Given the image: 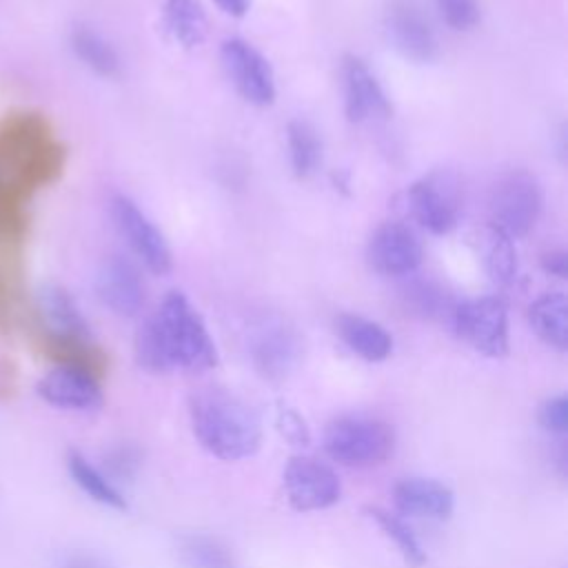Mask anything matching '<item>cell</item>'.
<instances>
[{"label": "cell", "mask_w": 568, "mask_h": 568, "mask_svg": "<svg viewBox=\"0 0 568 568\" xmlns=\"http://www.w3.org/2000/svg\"><path fill=\"white\" fill-rule=\"evenodd\" d=\"M393 504L408 517L446 519L455 508V493L430 477H406L393 486Z\"/></svg>", "instance_id": "obj_17"}, {"label": "cell", "mask_w": 568, "mask_h": 568, "mask_svg": "<svg viewBox=\"0 0 568 568\" xmlns=\"http://www.w3.org/2000/svg\"><path fill=\"white\" fill-rule=\"evenodd\" d=\"M453 333L473 351L486 357H504L508 353V308L499 297H477L453 306Z\"/></svg>", "instance_id": "obj_7"}, {"label": "cell", "mask_w": 568, "mask_h": 568, "mask_svg": "<svg viewBox=\"0 0 568 568\" xmlns=\"http://www.w3.org/2000/svg\"><path fill=\"white\" fill-rule=\"evenodd\" d=\"M100 302L120 317H133L144 304V284L133 262L122 255L106 257L95 273Z\"/></svg>", "instance_id": "obj_15"}, {"label": "cell", "mask_w": 568, "mask_h": 568, "mask_svg": "<svg viewBox=\"0 0 568 568\" xmlns=\"http://www.w3.org/2000/svg\"><path fill=\"white\" fill-rule=\"evenodd\" d=\"M275 426L282 433V437L293 446H306L308 439H311V433H308V426H306L304 417L291 406H284V404L277 406Z\"/></svg>", "instance_id": "obj_33"}, {"label": "cell", "mask_w": 568, "mask_h": 568, "mask_svg": "<svg viewBox=\"0 0 568 568\" xmlns=\"http://www.w3.org/2000/svg\"><path fill=\"white\" fill-rule=\"evenodd\" d=\"M111 217L129 248L151 273L164 275L171 271L173 257L162 231L131 197L115 195L111 200Z\"/></svg>", "instance_id": "obj_8"}, {"label": "cell", "mask_w": 568, "mask_h": 568, "mask_svg": "<svg viewBox=\"0 0 568 568\" xmlns=\"http://www.w3.org/2000/svg\"><path fill=\"white\" fill-rule=\"evenodd\" d=\"M339 339L366 362H384L393 353V335L375 320L357 313H342L335 320Z\"/></svg>", "instance_id": "obj_19"}, {"label": "cell", "mask_w": 568, "mask_h": 568, "mask_svg": "<svg viewBox=\"0 0 568 568\" xmlns=\"http://www.w3.org/2000/svg\"><path fill=\"white\" fill-rule=\"evenodd\" d=\"M220 11H224L231 18H242L248 11L251 0H215Z\"/></svg>", "instance_id": "obj_37"}, {"label": "cell", "mask_w": 568, "mask_h": 568, "mask_svg": "<svg viewBox=\"0 0 568 568\" xmlns=\"http://www.w3.org/2000/svg\"><path fill=\"white\" fill-rule=\"evenodd\" d=\"M191 428L206 453L224 462L255 455L262 446L260 415L235 393L206 386L189 397Z\"/></svg>", "instance_id": "obj_3"}, {"label": "cell", "mask_w": 568, "mask_h": 568, "mask_svg": "<svg viewBox=\"0 0 568 568\" xmlns=\"http://www.w3.org/2000/svg\"><path fill=\"white\" fill-rule=\"evenodd\" d=\"M222 67L235 91L253 106H268L275 100V75L268 60L246 40L229 38L220 49Z\"/></svg>", "instance_id": "obj_9"}, {"label": "cell", "mask_w": 568, "mask_h": 568, "mask_svg": "<svg viewBox=\"0 0 568 568\" xmlns=\"http://www.w3.org/2000/svg\"><path fill=\"white\" fill-rule=\"evenodd\" d=\"M386 33L393 47L413 62H430L437 58V38L413 0H393L384 16Z\"/></svg>", "instance_id": "obj_13"}, {"label": "cell", "mask_w": 568, "mask_h": 568, "mask_svg": "<svg viewBox=\"0 0 568 568\" xmlns=\"http://www.w3.org/2000/svg\"><path fill=\"white\" fill-rule=\"evenodd\" d=\"M324 450L333 462L355 468L384 464L395 450V430L388 422L368 413H346L328 422Z\"/></svg>", "instance_id": "obj_4"}, {"label": "cell", "mask_w": 568, "mask_h": 568, "mask_svg": "<svg viewBox=\"0 0 568 568\" xmlns=\"http://www.w3.org/2000/svg\"><path fill=\"white\" fill-rule=\"evenodd\" d=\"M528 324L550 348L564 353L568 346V300L561 291L544 293L528 306Z\"/></svg>", "instance_id": "obj_20"}, {"label": "cell", "mask_w": 568, "mask_h": 568, "mask_svg": "<svg viewBox=\"0 0 568 568\" xmlns=\"http://www.w3.org/2000/svg\"><path fill=\"white\" fill-rule=\"evenodd\" d=\"M71 49L98 75L111 78L120 71V58L115 49L89 27H75L71 31Z\"/></svg>", "instance_id": "obj_25"}, {"label": "cell", "mask_w": 568, "mask_h": 568, "mask_svg": "<svg viewBox=\"0 0 568 568\" xmlns=\"http://www.w3.org/2000/svg\"><path fill=\"white\" fill-rule=\"evenodd\" d=\"M29 231V215L24 202L0 200V257L16 260Z\"/></svg>", "instance_id": "obj_29"}, {"label": "cell", "mask_w": 568, "mask_h": 568, "mask_svg": "<svg viewBox=\"0 0 568 568\" xmlns=\"http://www.w3.org/2000/svg\"><path fill=\"white\" fill-rule=\"evenodd\" d=\"M300 355V335L284 320L266 317L248 335V357L255 371L271 382L284 379L297 366Z\"/></svg>", "instance_id": "obj_11"}, {"label": "cell", "mask_w": 568, "mask_h": 568, "mask_svg": "<svg viewBox=\"0 0 568 568\" xmlns=\"http://www.w3.org/2000/svg\"><path fill=\"white\" fill-rule=\"evenodd\" d=\"M364 513L395 544L397 552L404 557V561L408 566L419 568V566L426 564V550L422 548V544H419L417 535L413 532V528L399 515H395V513H390L386 508H379V506H366Z\"/></svg>", "instance_id": "obj_24"}, {"label": "cell", "mask_w": 568, "mask_h": 568, "mask_svg": "<svg viewBox=\"0 0 568 568\" xmlns=\"http://www.w3.org/2000/svg\"><path fill=\"white\" fill-rule=\"evenodd\" d=\"M182 559L189 568H233L229 548L209 535H186L180 541Z\"/></svg>", "instance_id": "obj_28"}, {"label": "cell", "mask_w": 568, "mask_h": 568, "mask_svg": "<svg viewBox=\"0 0 568 568\" xmlns=\"http://www.w3.org/2000/svg\"><path fill=\"white\" fill-rule=\"evenodd\" d=\"M38 395L47 404L69 410H93L104 402L98 375L64 364H58L38 382Z\"/></svg>", "instance_id": "obj_16"}, {"label": "cell", "mask_w": 568, "mask_h": 568, "mask_svg": "<svg viewBox=\"0 0 568 568\" xmlns=\"http://www.w3.org/2000/svg\"><path fill=\"white\" fill-rule=\"evenodd\" d=\"M342 89L344 111L351 122L359 124L390 115V102L379 80L362 58L346 55L342 60Z\"/></svg>", "instance_id": "obj_14"}, {"label": "cell", "mask_w": 568, "mask_h": 568, "mask_svg": "<svg viewBox=\"0 0 568 568\" xmlns=\"http://www.w3.org/2000/svg\"><path fill=\"white\" fill-rule=\"evenodd\" d=\"M142 464V453L133 444H118L104 455V468L106 477H118V479H131Z\"/></svg>", "instance_id": "obj_32"}, {"label": "cell", "mask_w": 568, "mask_h": 568, "mask_svg": "<svg viewBox=\"0 0 568 568\" xmlns=\"http://www.w3.org/2000/svg\"><path fill=\"white\" fill-rule=\"evenodd\" d=\"M537 419H539L544 430H548L550 435L564 437L568 433V399H566V395L548 397L539 406Z\"/></svg>", "instance_id": "obj_34"}, {"label": "cell", "mask_w": 568, "mask_h": 568, "mask_svg": "<svg viewBox=\"0 0 568 568\" xmlns=\"http://www.w3.org/2000/svg\"><path fill=\"white\" fill-rule=\"evenodd\" d=\"M402 304L410 315L424 317V320H437V317H450L453 311V302L446 295V291H442L437 284L433 282H410L402 286Z\"/></svg>", "instance_id": "obj_27"}, {"label": "cell", "mask_w": 568, "mask_h": 568, "mask_svg": "<svg viewBox=\"0 0 568 568\" xmlns=\"http://www.w3.org/2000/svg\"><path fill=\"white\" fill-rule=\"evenodd\" d=\"M435 4L453 31H470L481 18L477 0H435Z\"/></svg>", "instance_id": "obj_31"}, {"label": "cell", "mask_w": 568, "mask_h": 568, "mask_svg": "<svg viewBox=\"0 0 568 568\" xmlns=\"http://www.w3.org/2000/svg\"><path fill=\"white\" fill-rule=\"evenodd\" d=\"M424 248L415 231L402 222L379 224L366 246V260L382 275H410L419 268Z\"/></svg>", "instance_id": "obj_12"}, {"label": "cell", "mask_w": 568, "mask_h": 568, "mask_svg": "<svg viewBox=\"0 0 568 568\" xmlns=\"http://www.w3.org/2000/svg\"><path fill=\"white\" fill-rule=\"evenodd\" d=\"M404 209L433 235L453 231L462 215V186L450 171H430L404 191Z\"/></svg>", "instance_id": "obj_5"}, {"label": "cell", "mask_w": 568, "mask_h": 568, "mask_svg": "<svg viewBox=\"0 0 568 568\" xmlns=\"http://www.w3.org/2000/svg\"><path fill=\"white\" fill-rule=\"evenodd\" d=\"M60 568H111L102 557L91 552H73L69 555Z\"/></svg>", "instance_id": "obj_36"}, {"label": "cell", "mask_w": 568, "mask_h": 568, "mask_svg": "<svg viewBox=\"0 0 568 568\" xmlns=\"http://www.w3.org/2000/svg\"><path fill=\"white\" fill-rule=\"evenodd\" d=\"M291 169L297 178H311L322 164V140L306 120H291L286 126Z\"/></svg>", "instance_id": "obj_22"}, {"label": "cell", "mask_w": 568, "mask_h": 568, "mask_svg": "<svg viewBox=\"0 0 568 568\" xmlns=\"http://www.w3.org/2000/svg\"><path fill=\"white\" fill-rule=\"evenodd\" d=\"M67 466H69V473L73 477V481L98 504H104L109 508H118V510H124L126 508V501L122 497V493L111 484V479L98 470L84 455L71 450L69 457H67Z\"/></svg>", "instance_id": "obj_23"}, {"label": "cell", "mask_w": 568, "mask_h": 568, "mask_svg": "<svg viewBox=\"0 0 568 568\" xmlns=\"http://www.w3.org/2000/svg\"><path fill=\"white\" fill-rule=\"evenodd\" d=\"M162 24L166 33L184 49H193L204 42L209 20L197 0H164Z\"/></svg>", "instance_id": "obj_21"}, {"label": "cell", "mask_w": 568, "mask_h": 568, "mask_svg": "<svg viewBox=\"0 0 568 568\" xmlns=\"http://www.w3.org/2000/svg\"><path fill=\"white\" fill-rule=\"evenodd\" d=\"M282 479L288 504L300 513L326 510L337 504L342 495V481L337 473L315 457H291Z\"/></svg>", "instance_id": "obj_10"}, {"label": "cell", "mask_w": 568, "mask_h": 568, "mask_svg": "<svg viewBox=\"0 0 568 568\" xmlns=\"http://www.w3.org/2000/svg\"><path fill=\"white\" fill-rule=\"evenodd\" d=\"M135 359L149 373H169L175 368L202 373L217 364V348L189 297L171 291L164 295L160 308L138 328Z\"/></svg>", "instance_id": "obj_1"}, {"label": "cell", "mask_w": 568, "mask_h": 568, "mask_svg": "<svg viewBox=\"0 0 568 568\" xmlns=\"http://www.w3.org/2000/svg\"><path fill=\"white\" fill-rule=\"evenodd\" d=\"M541 268L555 277H566L568 273V257L564 251H550L541 255Z\"/></svg>", "instance_id": "obj_35"}, {"label": "cell", "mask_w": 568, "mask_h": 568, "mask_svg": "<svg viewBox=\"0 0 568 568\" xmlns=\"http://www.w3.org/2000/svg\"><path fill=\"white\" fill-rule=\"evenodd\" d=\"M64 166V149L53 138L44 115L27 109L0 120V182L27 202L38 186L53 182Z\"/></svg>", "instance_id": "obj_2"}, {"label": "cell", "mask_w": 568, "mask_h": 568, "mask_svg": "<svg viewBox=\"0 0 568 568\" xmlns=\"http://www.w3.org/2000/svg\"><path fill=\"white\" fill-rule=\"evenodd\" d=\"M484 251V266L490 280L499 286H510L517 277V253L515 244L508 235L497 231L495 226H488L481 242Z\"/></svg>", "instance_id": "obj_26"}, {"label": "cell", "mask_w": 568, "mask_h": 568, "mask_svg": "<svg viewBox=\"0 0 568 568\" xmlns=\"http://www.w3.org/2000/svg\"><path fill=\"white\" fill-rule=\"evenodd\" d=\"M38 313L47 328L44 333L91 339V328L67 288L58 284H44L38 291Z\"/></svg>", "instance_id": "obj_18"}, {"label": "cell", "mask_w": 568, "mask_h": 568, "mask_svg": "<svg viewBox=\"0 0 568 568\" xmlns=\"http://www.w3.org/2000/svg\"><path fill=\"white\" fill-rule=\"evenodd\" d=\"M541 206L544 193L537 178L528 171H510L490 193V226L510 240L524 237L537 224Z\"/></svg>", "instance_id": "obj_6"}, {"label": "cell", "mask_w": 568, "mask_h": 568, "mask_svg": "<svg viewBox=\"0 0 568 568\" xmlns=\"http://www.w3.org/2000/svg\"><path fill=\"white\" fill-rule=\"evenodd\" d=\"M18 317V273L11 260L0 257V333H9Z\"/></svg>", "instance_id": "obj_30"}]
</instances>
